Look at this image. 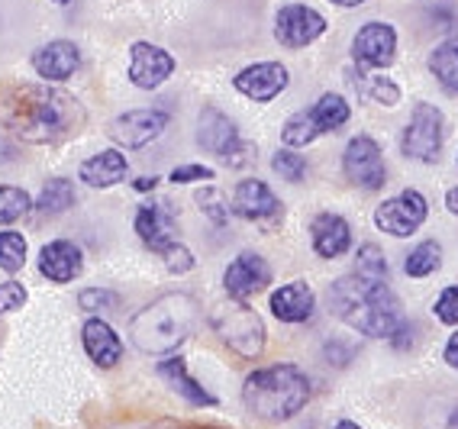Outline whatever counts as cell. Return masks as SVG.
<instances>
[{
  "label": "cell",
  "instance_id": "20",
  "mask_svg": "<svg viewBox=\"0 0 458 429\" xmlns=\"http://www.w3.org/2000/svg\"><path fill=\"white\" fill-rule=\"evenodd\" d=\"M136 232H140V240L146 242L152 252H158V256H165V252L178 242L174 240L178 226H174L172 210L165 204H142L140 210H136Z\"/></svg>",
  "mask_w": 458,
  "mask_h": 429
},
{
  "label": "cell",
  "instance_id": "36",
  "mask_svg": "<svg viewBox=\"0 0 458 429\" xmlns=\"http://www.w3.org/2000/svg\"><path fill=\"white\" fill-rule=\"evenodd\" d=\"M30 294L20 281H0V316L13 314V310H23Z\"/></svg>",
  "mask_w": 458,
  "mask_h": 429
},
{
  "label": "cell",
  "instance_id": "44",
  "mask_svg": "<svg viewBox=\"0 0 458 429\" xmlns=\"http://www.w3.org/2000/svg\"><path fill=\"white\" fill-rule=\"evenodd\" d=\"M329 4H335V7H361L365 0H329Z\"/></svg>",
  "mask_w": 458,
  "mask_h": 429
},
{
  "label": "cell",
  "instance_id": "10",
  "mask_svg": "<svg viewBox=\"0 0 458 429\" xmlns=\"http://www.w3.org/2000/svg\"><path fill=\"white\" fill-rule=\"evenodd\" d=\"M343 172L349 178V184H355L359 190H381L387 184V165L371 136H352L349 146L343 152Z\"/></svg>",
  "mask_w": 458,
  "mask_h": 429
},
{
  "label": "cell",
  "instance_id": "4",
  "mask_svg": "<svg viewBox=\"0 0 458 429\" xmlns=\"http://www.w3.org/2000/svg\"><path fill=\"white\" fill-rule=\"evenodd\" d=\"M310 400V378L297 365L255 368L242 381V404L252 416L268 423H287Z\"/></svg>",
  "mask_w": 458,
  "mask_h": 429
},
{
  "label": "cell",
  "instance_id": "23",
  "mask_svg": "<svg viewBox=\"0 0 458 429\" xmlns=\"http://www.w3.org/2000/svg\"><path fill=\"white\" fill-rule=\"evenodd\" d=\"M158 374H162L165 381H168V388L174 391V394H181L188 404L194 407H216V397L210 394V391L200 384V381L194 378V374L188 372V362L181 358V355H168L165 362H158Z\"/></svg>",
  "mask_w": 458,
  "mask_h": 429
},
{
  "label": "cell",
  "instance_id": "24",
  "mask_svg": "<svg viewBox=\"0 0 458 429\" xmlns=\"http://www.w3.org/2000/svg\"><path fill=\"white\" fill-rule=\"evenodd\" d=\"M130 172V162L120 149H104L98 156H90L88 162H81L78 168V178L90 188H114L120 184Z\"/></svg>",
  "mask_w": 458,
  "mask_h": 429
},
{
  "label": "cell",
  "instance_id": "25",
  "mask_svg": "<svg viewBox=\"0 0 458 429\" xmlns=\"http://www.w3.org/2000/svg\"><path fill=\"white\" fill-rule=\"evenodd\" d=\"M349 116H352V107L345 104L343 94H323V97L307 110V120L313 123L317 136H323V132H335L339 126L349 123Z\"/></svg>",
  "mask_w": 458,
  "mask_h": 429
},
{
  "label": "cell",
  "instance_id": "39",
  "mask_svg": "<svg viewBox=\"0 0 458 429\" xmlns=\"http://www.w3.org/2000/svg\"><path fill=\"white\" fill-rule=\"evenodd\" d=\"M216 172L210 165H181L168 174V181L172 184H191V181H213Z\"/></svg>",
  "mask_w": 458,
  "mask_h": 429
},
{
  "label": "cell",
  "instance_id": "34",
  "mask_svg": "<svg viewBox=\"0 0 458 429\" xmlns=\"http://www.w3.org/2000/svg\"><path fill=\"white\" fill-rule=\"evenodd\" d=\"M271 168L284 178V181L291 184H301L303 178H307V158L297 156L294 149H278L275 156H271Z\"/></svg>",
  "mask_w": 458,
  "mask_h": 429
},
{
  "label": "cell",
  "instance_id": "16",
  "mask_svg": "<svg viewBox=\"0 0 458 429\" xmlns=\"http://www.w3.org/2000/svg\"><path fill=\"white\" fill-rule=\"evenodd\" d=\"M287 68L281 62H255V65L242 68L236 78H233V88H236L242 97L255 100V104H268L287 88Z\"/></svg>",
  "mask_w": 458,
  "mask_h": 429
},
{
  "label": "cell",
  "instance_id": "43",
  "mask_svg": "<svg viewBox=\"0 0 458 429\" xmlns=\"http://www.w3.org/2000/svg\"><path fill=\"white\" fill-rule=\"evenodd\" d=\"M156 184H158V178H140V181H136V190H156Z\"/></svg>",
  "mask_w": 458,
  "mask_h": 429
},
{
  "label": "cell",
  "instance_id": "18",
  "mask_svg": "<svg viewBox=\"0 0 458 429\" xmlns=\"http://www.w3.org/2000/svg\"><path fill=\"white\" fill-rule=\"evenodd\" d=\"M39 272H42V278H49L52 284H72V281L81 278V272H84L81 248L68 240H52L49 246H42V252H39Z\"/></svg>",
  "mask_w": 458,
  "mask_h": 429
},
{
  "label": "cell",
  "instance_id": "32",
  "mask_svg": "<svg viewBox=\"0 0 458 429\" xmlns=\"http://www.w3.org/2000/svg\"><path fill=\"white\" fill-rule=\"evenodd\" d=\"M26 265V240L23 232H13V230H4L0 232V268L10 274L23 272Z\"/></svg>",
  "mask_w": 458,
  "mask_h": 429
},
{
  "label": "cell",
  "instance_id": "30",
  "mask_svg": "<svg viewBox=\"0 0 458 429\" xmlns=\"http://www.w3.org/2000/svg\"><path fill=\"white\" fill-rule=\"evenodd\" d=\"M30 210H33V198H30L23 188L0 184V226L17 223V220H23Z\"/></svg>",
  "mask_w": 458,
  "mask_h": 429
},
{
  "label": "cell",
  "instance_id": "9",
  "mask_svg": "<svg viewBox=\"0 0 458 429\" xmlns=\"http://www.w3.org/2000/svg\"><path fill=\"white\" fill-rule=\"evenodd\" d=\"M426 216H429L426 198L420 194V190L407 188L377 206L375 226L381 232H387V236H394V240H407V236H413V232L426 223Z\"/></svg>",
  "mask_w": 458,
  "mask_h": 429
},
{
  "label": "cell",
  "instance_id": "1",
  "mask_svg": "<svg viewBox=\"0 0 458 429\" xmlns=\"http://www.w3.org/2000/svg\"><path fill=\"white\" fill-rule=\"evenodd\" d=\"M0 120L17 139L52 146L81 130L84 107L68 91H58L49 84H23L0 100Z\"/></svg>",
  "mask_w": 458,
  "mask_h": 429
},
{
  "label": "cell",
  "instance_id": "13",
  "mask_svg": "<svg viewBox=\"0 0 458 429\" xmlns=\"http://www.w3.org/2000/svg\"><path fill=\"white\" fill-rule=\"evenodd\" d=\"M352 58L361 68L381 72L397 58V29L391 23H365L352 39Z\"/></svg>",
  "mask_w": 458,
  "mask_h": 429
},
{
  "label": "cell",
  "instance_id": "21",
  "mask_svg": "<svg viewBox=\"0 0 458 429\" xmlns=\"http://www.w3.org/2000/svg\"><path fill=\"white\" fill-rule=\"evenodd\" d=\"M268 307L281 323H307L317 310V294L307 281H291L271 290Z\"/></svg>",
  "mask_w": 458,
  "mask_h": 429
},
{
  "label": "cell",
  "instance_id": "7",
  "mask_svg": "<svg viewBox=\"0 0 458 429\" xmlns=\"http://www.w3.org/2000/svg\"><path fill=\"white\" fill-rule=\"evenodd\" d=\"M445 116L436 104H417L413 114H410L407 126H403L401 136V152L413 162H423V165H433L439 162V152L445 146Z\"/></svg>",
  "mask_w": 458,
  "mask_h": 429
},
{
  "label": "cell",
  "instance_id": "40",
  "mask_svg": "<svg viewBox=\"0 0 458 429\" xmlns=\"http://www.w3.org/2000/svg\"><path fill=\"white\" fill-rule=\"evenodd\" d=\"M442 358L449 362V368H455L458 372V330L449 336V342H445V352H442Z\"/></svg>",
  "mask_w": 458,
  "mask_h": 429
},
{
  "label": "cell",
  "instance_id": "12",
  "mask_svg": "<svg viewBox=\"0 0 458 429\" xmlns=\"http://www.w3.org/2000/svg\"><path fill=\"white\" fill-rule=\"evenodd\" d=\"M327 33V17L307 4H287L275 17V36L287 49H303Z\"/></svg>",
  "mask_w": 458,
  "mask_h": 429
},
{
  "label": "cell",
  "instance_id": "11",
  "mask_svg": "<svg viewBox=\"0 0 458 429\" xmlns=\"http://www.w3.org/2000/svg\"><path fill=\"white\" fill-rule=\"evenodd\" d=\"M172 123V116L165 110H130L120 114L114 123L106 126V136L120 146V149H146L148 142H156Z\"/></svg>",
  "mask_w": 458,
  "mask_h": 429
},
{
  "label": "cell",
  "instance_id": "27",
  "mask_svg": "<svg viewBox=\"0 0 458 429\" xmlns=\"http://www.w3.org/2000/svg\"><path fill=\"white\" fill-rule=\"evenodd\" d=\"M429 72H433L436 81L445 88L449 94H458V36L439 42L433 52H429Z\"/></svg>",
  "mask_w": 458,
  "mask_h": 429
},
{
  "label": "cell",
  "instance_id": "6",
  "mask_svg": "<svg viewBox=\"0 0 458 429\" xmlns=\"http://www.w3.org/2000/svg\"><path fill=\"white\" fill-rule=\"evenodd\" d=\"M197 142L207 152L226 162L229 168H246L255 158V146L239 136V126L229 120L223 110L204 107L200 110V123H197Z\"/></svg>",
  "mask_w": 458,
  "mask_h": 429
},
{
  "label": "cell",
  "instance_id": "22",
  "mask_svg": "<svg viewBox=\"0 0 458 429\" xmlns=\"http://www.w3.org/2000/svg\"><path fill=\"white\" fill-rule=\"evenodd\" d=\"M310 240L319 258H343L352 248V226L339 214H319L310 223Z\"/></svg>",
  "mask_w": 458,
  "mask_h": 429
},
{
  "label": "cell",
  "instance_id": "42",
  "mask_svg": "<svg viewBox=\"0 0 458 429\" xmlns=\"http://www.w3.org/2000/svg\"><path fill=\"white\" fill-rule=\"evenodd\" d=\"M445 206H449V214L458 216V188H449L445 190Z\"/></svg>",
  "mask_w": 458,
  "mask_h": 429
},
{
  "label": "cell",
  "instance_id": "31",
  "mask_svg": "<svg viewBox=\"0 0 458 429\" xmlns=\"http://www.w3.org/2000/svg\"><path fill=\"white\" fill-rule=\"evenodd\" d=\"M355 274L371 281H391V268H387L385 252L375 246V242H365V246L355 252Z\"/></svg>",
  "mask_w": 458,
  "mask_h": 429
},
{
  "label": "cell",
  "instance_id": "38",
  "mask_svg": "<svg viewBox=\"0 0 458 429\" xmlns=\"http://www.w3.org/2000/svg\"><path fill=\"white\" fill-rule=\"evenodd\" d=\"M162 258H165V268H168L172 274H184V272L194 268V256H191V248L181 246V242H174Z\"/></svg>",
  "mask_w": 458,
  "mask_h": 429
},
{
  "label": "cell",
  "instance_id": "41",
  "mask_svg": "<svg viewBox=\"0 0 458 429\" xmlns=\"http://www.w3.org/2000/svg\"><path fill=\"white\" fill-rule=\"evenodd\" d=\"M439 429H458V404H452V410L439 420Z\"/></svg>",
  "mask_w": 458,
  "mask_h": 429
},
{
  "label": "cell",
  "instance_id": "33",
  "mask_svg": "<svg viewBox=\"0 0 458 429\" xmlns=\"http://www.w3.org/2000/svg\"><path fill=\"white\" fill-rule=\"evenodd\" d=\"M194 200H197V206L204 210V216L207 220H213L216 226H223L229 220V200H226V194L223 190H216V188H200L194 194Z\"/></svg>",
  "mask_w": 458,
  "mask_h": 429
},
{
  "label": "cell",
  "instance_id": "8",
  "mask_svg": "<svg viewBox=\"0 0 458 429\" xmlns=\"http://www.w3.org/2000/svg\"><path fill=\"white\" fill-rule=\"evenodd\" d=\"M229 210L239 216V220H249V223H259L265 230H275V226L284 223V204L275 190L268 188L259 178H249V181H239L233 190V200H229Z\"/></svg>",
  "mask_w": 458,
  "mask_h": 429
},
{
  "label": "cell",
  "instance_id": "28",
  "mask_svg": "<svg viewBox=\"0 0 458 429\" xmlns=\"http://www.w3.org/2000/svg\"><path fill=\"white\" fill-rule=\"evenodd\" d=\"M355 91H359V97L371 100V104H381V107H397L401 104V88L391 78L359 75L355 78Z\"/></svg>",
  "mask_w": 458,
  "mask_h": 429
},
{
  "label": "cell",
  "instance_id": "19",
  "mask_svg": "<svg viewBox=\"0 0 458 429\" xmlns=\"http://www.w3.org/2000/svg\"><path fill=\"white\" fill-rule=\"evenodd\" d=\"M81 342L88 358L94 365H100V368H116L123 362V339L116 336L114 326L100 320V316H90L81 326Z\"/></svg>",
  "mask_w": 458,
  "mask_h": 429
},
{
  "label": "cell",
  "instance_id": "35",
  "mask_svg": "<svg viewBox=\"0 0 458 429\" xmlns=\"http://www.w3.org/2000/svg\"><path fill=\"white\" fill-rule=\"evenodd\" d=\"M78 304H81V310H88V314H104V310H116L120 307V294L116 290H106V288H88L78 294Z\"/></svg>",
  "mask_w": 458,
  "mask_h": 429
},
{
  "label": "cell",
  "instance_id": "29",
  "mask_svg": "<svg viewBox=\"0 0 458 429\" xmlns=\"http://www.w3.org/2000/svg\"><path fill=\"white\" fill-rule=\"evenodd\" d=\"M439 265H442V246L433 240H426L407 256L403 272H407L410 278H429L433 272H439Z\"/></svg>",
  "mask_w": 458,
  "mask_h": 429
},
{
  "label": "cell",
  "instance_id": "46",
  "mask_svg": "<svg viewBox=\"0 0 458 429\" xmlns=\"http://www.w3.org/2000/svg\"><path fill=\"white\" fill-rule=\"evenodd\" d=\"M52 4H72V0H52Z\"/></svg>",
  "mask_w": 458,
  "mask_h": 429
},
{
  "label": "cell",
  "instance_id": "17",
  "mask_svg": "<svg viewBox=\"0 0 458 429\" xmlns=\"http://www.w3.org/2000/svg\"><path fill=\"white\" fill-rule=\"evenodd\" d=\"M81 68V52L68 39H52L33 52V72L49 84H62Z\"/></svg>",
  "mask_w": 458,
  "mask_h": 429
},
{
  "label": "cell",
  "instance_id": "5",
  "mask_svg": "<svg viewBox=\"0 0 458 429\" xmlns=\"http://www.w3.org/2000/svg\"><path fill=\"white\" fill-rule=\"evenodd\" d=\"M210 323L216 336L223 339V346H229L239 358L255 362L262 358L265 342H268V330H265V320L255 314L246 300H226V304H216L210 314Z\"/></svg>",
  "mask_w": 458,
  "mask_h": 429
},
{
  "label": "cell",
  "instance_id": "26",
  "mask_svg": "<svg viewBox=\"0 0 458 429\" xmlns=\"http://www.w3.org/2000/svg\"><path fill=\"white\" fill-rule=\"evenodd\" d=\"M74 204H78V190H74V184L68 181V178H52V181L42 184L39 198H36L33 206L42 216H62V214H68Z\"/></svg>",
  "mask_w": 458,
  "mask_h": 429
},
{
  "label": "cell",
  "instance_id": "45",
  "mask_svg": "<svg viewBox=\"0 0 458 429\" xmlns=\"http://www.w3.org/2000/svg\"><path fill=\"white\" fill-rule=\"evenodd\" d=\"M333 429H361V426H359V423H352V420H339Z\"/></svg>",
  "mask_w": 458,
  "mask_h": 429
},
{
  "label": "cell",
  "instance_id": "3",
  "mask_svg": "<svg viewBox=\"0 0 458 429\" xmlns=\"http://www.w3.org/2000/svg\"><path fill=\"white\" fill-rule=\"evenodd\" d=\"M200 323V304L184 290H168L146 304L130 320V342L142 355H172L194 336Z\"/></svg>",
  "mask_w": 458,
  "mask_h": 429
},
{
  "label": "cell",
  "instance_id": "15",
  "mask_svg": "<svg viewBox=\"0 0 458 429\" xmlns=\"http://www.w3.org/2000/svg\"><path fill=\"white\" fill-rule=\"evenodd\" d=\"M271 284V265L255 252H242L229 262V268L223 272V288H226L229 300H249L259 290H265Z\"/></svg>",
  "mask_w": 458,
  "mask_h": 429
},
{
  "label": "cell",
  "instance_id": "37",
  "mask_svg": "<svg viewBox=\"0 0 458 429\" xmlns=\"http://www.w3.org/2000/svg\"><path fill=\"white\" fill-rule=\"evenodd\" d=\"M433 314H436V320L445 323V326H458V284L445 288L439 298H436Z\"/></svg>",
  "mask_w": 458,
  "mask_h": 429
},
{
  "label": "cell",
  "instance_id": "2",
  "mask_svg": "<svg viewBox=\"0 0 458 429\" xmlns=\"http://www.w3.org/2000/svg\"><path fill=\"white\" fill-rule=\"evenodd\" d=\"M327 300L329 310L361 336L394 339L407 326L403 304L391 290V281H371L352 272L329 284Z\"/></svg>",
  "mask_w": 458,
  "mask_h": 429
},
{
  "label": "cell",
  "instance_id": "14",
  "mask_svg": "<svg viewBox=\"0 0 458 429\" xmlns=\"http://www.w3.org/2000/svg\"><path fill=\"white\" fill-rule=\"evenodd\" d=\"M174 75V55L152 42H132L130 49V81L142 91H156Z\"/></svg>",
  "mask_w": 458,
  "mask_h": 429
}]
</instances>
